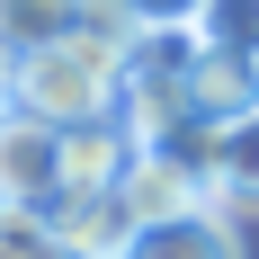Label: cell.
<instances>
[{
    "mask_svg": "<svg viewBox=\"0 0 259 259\" xmlns=\"http://www.w3.org/2000/svg\"><path fill=\"white\" fill-rule=\"evenodd\" d=\"M116 63H125V54H99V45H80V36L27 45V54H18V90H9V107L45 116V125L116 116Z\"/></svg>",
    "mask_w": 259,
    "mask_h": 259,
    "instance_id": "6da1fadb",
    "label": "cell"
},
{
    "mask_svg": "<svg viewBox=\"0 0 259 259\" xmlns=\"http://www.w3.org/2000/svg\"><path fill=\"white\" fill-rule=\"evenodd\" d=\"M0 214H45V224H63V214H72L63 125L27 116V107H0Z\"/></svg>",
    "mask_w": 259,
    "mask_h": 259,
    "instance_id": "7a4b0ae2",
    "label": "cell"
},
{
    "mask_svg": "<svg viewBox=\"0 0 259 259\" xmlns=\"http://www.w3.org/2000/svg\"><path fill=\"white\" fill-rule=\"evenodd\" d=\"M134 152H143V134H134L125 116H80V125H63V179H72V206L116 197V179L134 170ZM63 224H72V214H63Z\"/></svg>",
    "mask_w": 259,
    "mask_h": 259,
    "instance_id": "3957f363",
    "label": "cell"
},
{
    "mask_svg": "<svg viewBox=\"0 0 259 259\" xmlns=\"http://www.w3.org/2000/svg\"><path fill=\"white\" fill-rule=\"evenodd\" d=\"M116 206H125V224H170V214L214 206V188H206V179H188L170 152H134V170L116 179Z\"/></svg>",
    "mask_w": 259,
    "mask_h": 259,
    "instance_id": "277c9868",
    "label": "cell"
},
{
    "mask_svg": "<svg viewBox=\"0 0 259 259\" xmlns=\"http://www.w3.org/2000/svg\"><path fill=\"white\" fill-rule=\"evenodd\" d=\"M116 259H241V233L224 206H197V214H170V224H134Z\"/></svg>",
    "mask_w": 259,
    "mask_h": 259,
    "instance_id": "5b68a950",
    "label": "cell"
},
{
    "mask_svg": "<svg viewBox=\"0 0 259 259\" xmlns=\"http://www.w3.org/2000/svg\"><path fill=\"white\" fill-rule=\"evenodd\" d=\"M250 107H259V54L206 45L197 54V80H188V116H197V125H241Z\"/></svg>",
    "mask_w": 259,
    "mask_h": 259,
    "instance_id": "8992f818",
    "label": "cell"
},
{
    "mask_svg": "<svg viewBox=\"0 0 259 259\" xmlns=\"http://www.w3.org/2000/svg\"><path fill=\"white\" fill-rule=\"evenodd\" d=\"M214 206L224 214H259V107L241 125H224V170H214Z\"/></svg>",
    "mask_w": 259,
    "mask_h": 259,
    "instance_id": "52a82bcc",
    "label": "cell"
},
{
    "mask_svg": "<svg viewBox=\"0 0 259 259\" xmlns=\"http://www.w3.org/2000/svg\"><path fill=\"white\" fill-rule=\"evenodd\" d=\"M72 9H80V0H0V45H9V54L54 45V36H72Z\"/></svg>",
    "mask_w": 259,
    "mask_h": 259,
    "instance_id": "ba28073f",
    "label": "cell"
},
{
    "mask_svg": "<svg viewBox=\"0 0 259 259\" xmlns=\"http://www.w3.org/2000/svg\"><path fill=\"white\" fill-rule=\"evenodd\" d=\"M0 259H90V250L45 214H0Z\"/></svg>",
    "mask_w": 259,
    "mask_h": 259,
    "instance_id": "9c48e42d",
    "label": "cell"
},
{
    "mask_svg": "<svg viewBox=\"0 0 259 259\" xmlns=\"http://www.w3.org/2000/svg\"><path fill=\"white\" fill-rule=\"evenodd\" d=\"M197 36L224 54H259V0H206L197 9Z\"/></svg>",
    "mask_w": 259,
    "mask_h": 259,
    "instance_id": "30bf717a",
    "label": "cell"
},
{
    "mask_svg": "<svg viewBox=\"0 0 259 259\" xmlns=\"http://www.w3.org/2000/svg\"><path fill=\"white\" fill-rule=\"evenodd\" d=\"M125 9H134V27H197L206 0H125Z\"/></svg>",
    "mask_w": 259,
    "mask_h": 259,
    "instance_id": "8fae6325",
    "label": "cell"
},
{
    "mask_svg": "<svg viewBox=\"0 0 259 259\" xmlns=\"http://www.w3.org/2000/svg\"><path fill=\"white\" fill-rule=\"evenodd\" d=\"M9 90H18V54L0 45V107H9Z\"/></svg>",
    "mask_w": 259,
    "mask_h": 259,
    "instance_id": "7c38bea8",
    "label": "cell"
}]
</instances>
